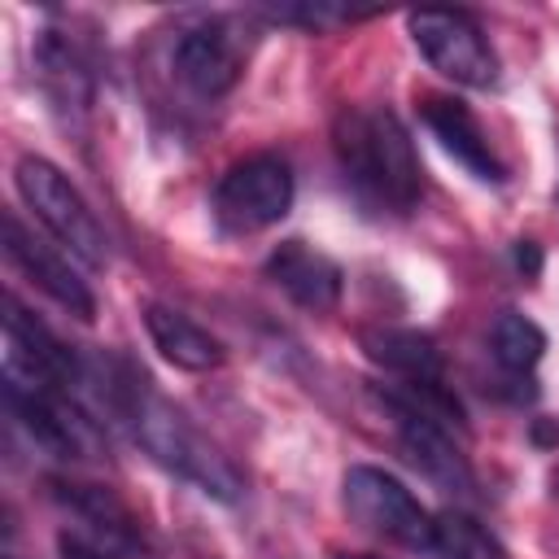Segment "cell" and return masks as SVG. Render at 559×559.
Masks as SVG:
<instances>
[{
  "label": "cell",
  "instance_id": "6da1fadb",
  "mask_svg": "<svg viewBox=\"0 0 559 559\" xmlns=\"http://www.w3.org/2000/svg\"><path fill=\"white\" fill-rule=\"evenodd\" d=\"M83 389L114 415L118 428L131 432V441L153 463H162L179 480L197 485L205 498L236 502L245 493V476L236 472V463L175 402H166L157 393V384L131 358H122V354H96V358H87Z\"/></svg>",
  "mask_w": 559,
  "mask_h": 559
},
{
  "label": "cell",
  "instance_id": "7a4b0ae2",
  "mask_svg": "<svg viewBox=\"0 0 559 559\" xmlns=\"http://www.w3.org/2000/svg\"><path fill=\"white\" fill-rule=\"evenodd\" d=\"M332 148L345 183L384 214H411L424 188L415 144L393 109H341L332 122Z\"/></svg>",
  "mask_w": 559,
  "mask_h": 559
},
{
  "label": "cell",
  "instance_id": "3957f363",
  "mask_svg": "<svg viewBox=\"0 0 559 559\" xmlns=\"http://www.w3.org/2000/svg\"><path fill=\"white\" fill-rule=\"evenodd\" d=\"M13 183H17V197L26 201V210L87 266H105L109 262V240H105V227L96 223L92 205L83 201V192L44 157H22L13 166Z\"/></svg>",
  "mask_w": 559,
  "mask_h": 559
},
{
  "label": "cell",
  "instance_id": "277c9868",
  "mask_svg": "<svg viewBox=\"0 0 559 559\" xmlns=\"http://www.w3.org/2000/svg\"><path fill=\"white\" fill-rule=\"evenodd\" d=\"M249 48H253L249 22L236 13H214L179 31L170 48V70L197 100H218L240 83Z\"/></svg>",
  "mask_w": 559,
  "mask_h": 559
},
{
  "label": "cell",
  "instance_id": "5b68a950",
  "mask_svg": "<svg viewBox=\"0 0 559 559\" xmlns=\"http://www.w3.org/2000/svg\"><path fill=\"white\" fill-rule=\"evenodd\" d=\"M214 223L227 236H249L275 227L293 210V170L275 153H253L227 166L210 192Z\"/></svg>",
  "mask_w": 559,
  "mask_h": 559
},
{
  "label": "cell",
  "instance_id": "8992f818",
  "mask_svg": "<svg viewBox=\"0 0 559 559\" xmlns=\"http://www.w3.org/2000/svg\"><path fill=\"white\" fill-rule=\"evenodd\" d=\"M4 402L13 419L26 428V437L48 450L52 459H83L92 454V419L79 411V397L26 376L22 367L4 362Z\"/></svg>",
  "mask_w": 559,
  "mask_h": 559
},
{
  "label": "cell",
  "instance_id": "52a82bcc",
  "mask_svg": "<svg viewBox=\"0 0 559 559\" xmlns=\"http://www.w3.org/2000/svg\"><path fill=\"white\" fill-rule=\"evenodd\" d=\"M341 498H345L349 520L362 524L367 533L397 542V546H411V550H432V515L384 467L354 463L341 480Z\"/></svg>",
  "mask_w": 559,
  "mask_h": 559
},
{
  "label": "cell",
  "instance_id": "ba28073f",
  "mask_svg": "<svg viewBox=\"0 0 559 559\" xmlns=\"http://www.w3.org/2000/svg\"><path fill=\"white\" fill-rule=\"evenodd\" d=\"M406 26H411L415 48L441 79H450L459 87H493L498 83V57L472 13L415 9V13H406Z\"/></svg>",
  "mask_w": 559,
  "mask_h": 559
},
{
  "label": "cell",
  "instance_id": "9c48e42d",
  "mask_svg": "<svg viewBox=\"0 0 559 559\" xmlns=\"http://www.w3.org/2000/svg\"><path fill=\"white\" fill-rule=\"evenodd\" d=\"M57 502L74 515V533L87 550H96L100 559H144V533L140 520L100 485H83V480H52Z\"/></svg>",
  "mask_w": 559,
  "mask_h": 559
},
{
  "label": "cell",
  "instance_id": "30bf717a",
  "mask_svg": "<svg viewBox=\"0 0 559 559\" xmlns=\"http://www.w3.org/2000/svg\"><path fill=\"white\" fill-rule=\"evenodd\" d=\"M4 258L44 293L52 297L61 310H70L74 319H96V293L87 288V280L70 266V258H61L44 236H35L13 210L4 214Z\"/></svg>",
  "mask_w": 559,
  "mask_h": 559
},
{
  "label": "cell",
  "instance_id": "8fae6325",
  "mask_svg": "<svg viewBox=\"0 0 559 559\" xmlns=\"http://www.w3.org/2000/svg\"><path fill=\"white\" fill-rule=\"evenodd\" d=\"M35 74H39V87L52 105V114L70 127V122H83L87 109H92V66L79 48V39L70 31H39L35 39Z\"/></svg>",
  "mask_w": 559,
  "mask_h": 559
},
{
  "label": "cell",
  "instance_id": "7c38bea8",
  "mask_svg": "<svg viewBox=\"0 0 559 559\" xmlns=\"http://www.w3.org/2000/svg\"><path fill=\"white\" fill-rule=\"evenodd\" d=\"M419 118L432 131V140L480 183H502L507 166L489 144V131L480 127V118L459 100V96H424L419 100Z\"/></svg>",
  "mask_w": 559,
  "mask_h": 559
},
{
  "label": "cell",
  "instance_id": "4fadbf2b",
  "mask_svg": "<svg viewBox=\"0 0 559 559\" xmlns=\"http://www.w3.org/2000/svg\"><path fill=\"white\" fill-rule=\"evenodd\" d=\"M266 280L275 288H284L301 310H314V314H328L341 306V288H345V271L319 253L314 245L306 240H284L280 249H271L266 258Z\"/></svg>",
  "mask_w": 559,
  "mask_h": 559
},
{
  "label": "cell",
  "instance_id": "5bb4252c",
  "mask_svg": "<svg viewBox=\"0 0 559 559\" xmlns=\"http://www.w3.org/2000/svg\"><path fill=\"white\" fill-rule=\"evenodd\" d=\"M393 415V428H397V441H402V454L411 459V467L419 476H428L437 489L445 493H472L476 480H472V467H467V454L459 450L454 432L432 424V419H419L411 411H389Z\"/></svg>",
  "mask_w": 559,
  "mask_h": 559
},
{
  "label": "cell",
  "instance_id": "9a60e30c",
  "mask_svg": "<svg viewBox=\"0 0 559 559\" xmlns=\"http://www.w3.org/2000/svg\"><path fill=\"white\" fill-rule=\"evenodd\" d=\"M144 332H148L153 349L179 371H214L227 358V349L214 332H205L197 319H188L183 310L162 306V301L144 306Z\"/></svg>",
  "mask_w": 559,
  "mask_h": 559
},
{
  "label": "cell",
  "instance_id": "2e32d148",
  "mask_svg": "<svg viewBox=\"0 0 559 559\" xmlns=\"http://www.w3.org/2000/svg\"><path fill=\"white\" fill-rule=\"evenodd\" d=\"M358 349L376 367L393 371L397 380H441V349H437V341L428 332L376 323V328L358 332Z\"/></svg>",
  "mask_w": 559,
  "mask_h": 559
},
{
  "label": "cell",
  "instance_id": "e0dca14e",
  "mask_svg": "<svg viewBox=\"0 0 559 559\" xmlns=\"http://www.w3.org/2000/svg\"><path fill=\"white\" fill-rule=\"evenodd\" d=\"M489 354L493 362L507 371V376H528L542 354H546V332L520 314V310H502L493 323H489Z\"/></svg>",
  "mask_w": 559,
  "mask_h": 559
},
{
  "label": "cell",
  "instance_id": "ac0fdd59",
  "mask_svg": "<svg viewBox=\"0 0 559 559\" xmlns=\"http://www.w3.org/2000/svg\"><path fill=\"white\" fill-rule=\"evenodd\" d=\"M380 402L384 411H411L419 419H432L450 432H463V406L459 397L441 384V380H397V384H384L380 389Z\"/></svg>",
  "mask_w": 559,
  "mask_h": 559
},
{
  "label": "cell",
  "instance_id": "d6986e66",
  "mask_svg": "<svg viewBox=\"0 0 559 559\" xmlns=\"http://www.w3.org/2000/svg\"><path fill=\"white\" fill-rule=\"evenodd\" d=\"M432 550L441 559H507V546L467 511H441L432 515Z\"/></svg>",
  "mask_w": 559,
  "mask_h": 559
},
{
  "label": "cell",
  "instance_id": "ffe728a7",
  "mask_svg": "<svg viewBox=\"0 0 559 559\" xmlns=\"http://www.w3.org/2000/svg\"><path fill=\"white\" fill-rule=\"evenodd\" d=\"M262 17H266V22H284V26H301V31L323 35V31H332V26L371 17V9H345V4H328V0H319V4H271V9H262Z\"/></svg>",
  "mask_w": 559,
  "mask_h": 559
},
{
  "label": "cell",
  "instance_id": "44dd1931",
  "mask_svg": "<svg viewBox=\"0 0 559 559\" xmlns=\"http://www.w3.org/2000/svg\"><path fill=\"white\" fill-rule=\"evenodd\" d=\"M332 559H380V555H332Z\"/></svg>",
  "mask_w": 559,
  "mask_h": 559
},
{
  "label": "cell",
  "instance_id": "7402d4cb",
  "mask_svg": "<svg viewBox=\"0 0 559 559\" xmlns=\"http://www.w3.org/2000/svg\"><path fill=\"white\" fill-rule=\"evenodd\" d=\"M4 559H17V555H4Z\"/></svg>",
  "mask_w": 559,
  "mask_h": 559
}]
</instances>
